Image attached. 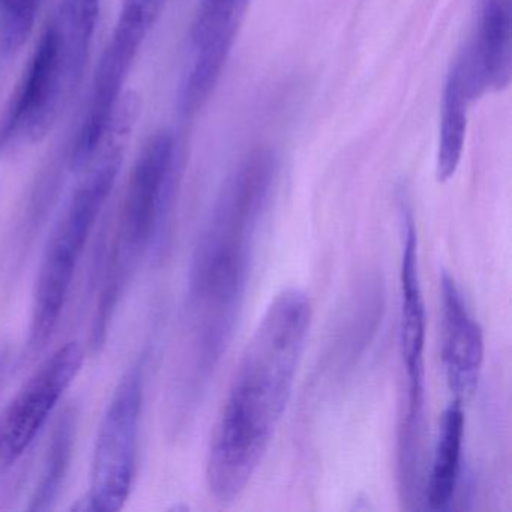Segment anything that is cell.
<instances>
[{"label":"cell","mask_w":512,"mask_h":512,"mask_svg":"<svg viewBox=\"0 0 512 512\" xmlns=\"http://www.w3.org/2000/svg\"><path fill=\"white\" fill-rule=\"evenodd\" d=\"M278 176L280 160L274 151L251 152L224 182L200 233L169 392V418L176 422H184L196 409L232 341Z\"/></svg>","instance_id":"1"},{"label":"cell","mask_w":512,"mask_h":512,"mask_svg":"<svg viewBox=\"0 0 512 512\" xmlns=\"http://www.w3.org/2000/svg\"><path fill=\"white\" fill-rule=\"evenodd\" d=\"M311 316L307 293L283 290L248 341L206 458V484L217 502L238 499L259 469L292 395Z\"/></svg>","instance_id":"2"},{"label":"cell","mask_w":512,"mask_h":512,"mask_svg":"<svg viewBox=\"0 0 512 512\" xmlns=\"http://www.w3.org/2000/svg\"><path fill=\"white\" fill-rule=\"evenodd\" d=\"M181 176V152L175 136L172 131H158L140 152L122 197L92 317L94 352L106 344L110 323L137 269L166 239Z\"/></svg>","instance_id":"3"},{"label":"cell","mask_w":512,"mask_h":512,"mask_svg":"<svg viewBox=\"0 0 512 512\" xmlns=\"http://www.w3.org/2000/svg\"><path fill=\"white\" fill-rule=\"evenodd\" d=\"M101 0H62L0 115V157L46 139L67 109L88 62Z\"/></svg>","instance_id":"4"},{"label":"cell","mask_w":512,"mask_h":512,"mask_svg":"<svg viewBox=\"0 0 512 512\" xmlns=\"http://www.w3.org/2000/svg\"><path fill=\"white\" fill-rule=\"evenodd\" d=\"M136 100L124 98L100 154L53 227L38 269L29 322L28 352L46 349L67 304L77 266L121 172L124 145L136 115Z\"/></svg>","instance_id":"5"},{"label":"cell","mask_w":512,"mask_h":512,"mask_svg":"<svg viewBox=\"0 0 512 512\" xmlns=\"http://www.w3.org/2000/svg\"><path fill=\"white\" fill-rule=\"evenodd\" d=\"M164 4L166 0H124L109 43L98 62L79 133L73 143L70 160L76 172L88 169L100 154L124 100L125 83Z\"/></svg>","instance_id":"6"},{"label":"cell","mask_w":512,"mask_h":512,"mask_svg":"<svg viewBox=\"0 0 512 512\" xmlns=\"http://www.w3.org/2000/svg\"><path fill=\"white\" fill-rule=\"evenodd\" d=\"M148 353L119 380L104 413L92 460L91 487L80 511L116 512L133 490Z\"/></svg>","instance_id":"7"},{"label":"cell","mask_w":512,"mask_h":512,"mask_svg":"<svg viewBox=\"0 0 512 512\" xmlns=\"http://www.w3.org/2000/svg\"><path fill=\"white\" fill-rule=\"evenodd\" d=\"M83 362V347L70 341L56 349L17 392L0 416V467L13 466L28 451L79 376Z\"/></svg>","instance_id":"8"},{"label":"cell","mask_w":512,"mask_h":512,"mask_svg":"<svg viewBox=\"0 0 512 512\" xmlns=\"http://www.w3.org/2000/svg\"><path fill=\"white\" fill-rule=\"evenodd\" d=\"M251 0H200L191 28V59L179 94L185 115L199 112L226 67Z\"/></svg>","instance_id":"9"},{"label":"cell","mask_w":512,"mask_h":512,"mask_svg":"<svg viewBox=\"0 0 512 512\" xmlns=\"http://www.w3.org/2000/svg\"><path fill=\"white\" fill-rule=\"evenodd\" d=\"M404 242L401 254L400 352L406 371V401L400 419L409 424L425 421V337L427 314L418 265V235L412 212L403 205Z\"/></svg>","instance_id":"10"},{"label":"cell","mask_w":512,"mask_h":512,"mask_svg":"<svg viewBox=\"0 0 512 512\" xmlns=\"http://www.w3.org/2000/svg\"><path fill=\"white\" fill-rule=\"evenodd\" d=\"M442 293V361L455 400H467L478 388L484 362V334L473 319L457 283L448 272L440 277Z\"/></svg>","instance_id":"11"},{"label":"cell","mask_w":512,"mask_h":512,"mask_svg":"<svg viewBox=\"0 0 512 512\" xmlns=\"http://www.w3.org/2000/svg\"><path fill=\"white\" fill-rule=\"evenodd\" d=\"M473 100L508 88L512 73L511 0H481L478 28L461 52Z\"/></svg>","instance_id":"12"},{"label":"cell","mask_w":512,"mask_h":512,"mask_svg":"<svg viewBox=\"0 0 512 512\" xmlns=\"http://www.w3.org/2000/svg\"><path fill=\"white\" fill-rule=\"evenodd\" d=\"M464 412L461 401L446 407L439 437L424 488V499L433 511H445L454 500L460 481L464 442Z\"/></svg>","instance_id":"13"},{"label":"cell","mask_w":512,"mask_h":512,"mask_svg":"<svg viewBox=\"0 0 512 512\" xmlns=\"http://www.w3.org/2000/svg\"><path fill=\"white\" fill-rule=\"evenodd\" d=\"M466 68L460 58L455 61L443 91L442 119L437 146V181L446 182L455 175L463 155L467 130V109L472 103Z\"/></svg>","instance_id":"14"},{"label":"cell","mask_w":512,"mask_h":512,"mask_svg":"<svg viewBox=\"0 0 512 512\" xmlns=\"http://www.w3.org/2000/svg\"><path fill=\"white\" fill-rule=\"evenodd\" d=\"M77 412L73 407H67L59 415L58 421L52 430L46 458H44L43 472L40 481L34 488L29 511L44 512L55 506L56 500L61 496L71 460H73L74 445H76Z\"/></svg>","instance_id":"15"}]
</instances>
